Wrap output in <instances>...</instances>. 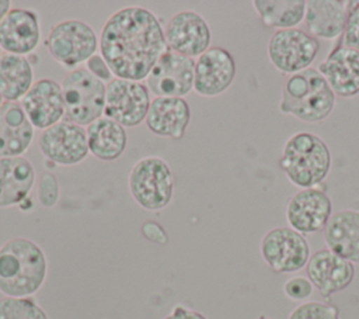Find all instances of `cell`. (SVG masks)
I'll return each instance as SVG.
<instances>
[{
  "label": "cell",
  "mask_w": 359,
  "mask_h": 319,
  "mask_svg": "<svg viewBox=\"0 0 359 319\" xmlns=\"http://www.w3.org/2000/svg\"><path fill=\"white\" fill-rule=\"evenodd\" d=\"M252 6L264 25L276 31L297 28L304 20L306 0H254Z\"/></svg>",
  "instance_id": "cell-27"
},
{
  "label": "cell",
  "mask_w": 359,
  "mask_h": 319,
  "mask_svg": "<svg viewBox=\"0 0 359 319\" xmlns=\"http://www.w3.org/2000/svg\"><path fill=\"white\" fill-rule=\"evenodd\" d=\"M324 240L335 254L359 263V211L341 209L332 214L324 228Z\"/></svg>",
  "instance_id": "cell-24"
},
{
  "label": "cell",
  "mask_w": 359,
  "mask_h": 319,
  "mask_svg": "<svg viewBox=\"0 0 359 319\" xmlns=\"http://www.w3.org/2000/svg\"><path fill=\"white\" fill-rule=\"evenodd\" d=\"M0 319H49L42 306L32 298L4 297L0 299Z\"/></svg>",
  "instance_id": "cell-28"
},
{
  "label": "cell",
  "mask_w": 359,
  "mask_h": 319,
  "mask_svg": "<svg viewBox=\"0 0 359 319\" xmlns=\"http://www.w3.org/2000/svg\"><path fill=\"white\" fill-rule=\"evenodd\" d=\"M163 319H208V318L203 313H201L199 311H195V309H191L188 306L178 304Z\"/></svg>",
  "instance_id": "cell-35"
},
{
  "label": "cell",
  "mask_w": 359,
  "mask_h": 319,
  "mask_svg": "<svg viewBox=\"0 0 359 319\" xmlns=\"http://www.w3.org/2000/svg\"><path fill=\"white\" fill-rule=\"evenodd\" d=\"M100 53L114 77L143 82L168 51L158 17L146 7L116 10L101 28Z\"/></svg>",
  "instance_id": "cell-1"
},
{
  "label": "cell",
  "mask_w": 359,
  "mask_h": 319,
  "mask_svg": "<svg viewBox=\"0 0 359 319\" xmlns=\"http://www.w3.org/2000/svg\"><path fill=\"white\" fill-rule=\"evenodd\" d=\"M86 134L90 153L102 162L116 160L123 155L128 145L125 126L107 117H101L86 126Z\"/></svg>",
  "instance_id": "cell-25"
},
{
  "label": "cell",
  "mask_w": 359,
  "mask_h": 319,
  "mask_svg": "<svg viewBox=\"0 0 359 319\" xmlns=\"http://www.w3.org/2000/svg\"><path fill=\"white\" fill-rule=\"evenodd\" d=\"M34 84L29 58L13 53L0 56V94L4 101H20Z\"/></svg>",
  "instance_id": "cell-26"
},
{
  "label": "cell",
  "mask_w": 359,
  "mask_h": 319,
  "mask_svg": "<svg viewBox=\"0 0 359 319\" xmlns=\"http://www.w3.org/2000/svg\"><path fill=\"white\" fill-rule=\"evenodd\" d=\"M195 59L167 51L153 66L144 83L156 97L184 98L194 90Z\"/></svg>",
  "instance_id": "cell-12"
},
{
  "label": "cell",
  "mask_w": 359,
  "mask_h": 319,
  "mask_svg": "<svg viewBox=\"0 0 359 319\" xmlns=\"http://www.w3.org/2000/svg\"><path fill=\"white\" fill-rule=\"evenodd\" d=\"M38 146L48 162L60 166L79 164L90 153L86 128L65 118L41 132Z\"/></svg>",
  "instance_id": "cell-11"
},
{
  "label": "cell",
  "mask_w": 359,
  "mask_h": 319,
  "mask_svg": "<svg viewBox=\"0 0 359 319\" xmlns=\"http://www.w3.org/2000/svg\"><path fill=\"white\" fill-rule=\"evenodd\" d=\"M279 167L286 178L300 190L317 187L331 169L330 148L316 134L296 132L283 145Z\"/></svg>",
  "instance_id": "cell-4"
},
{
  "label": "cell",
  "mask_w": 359,
  "mask_h": 319,
  "mask_svg": "<svg viewBox=\"0 0 359 319\" xmlns=\"http://www.w3.org/2000/svg\"><path fill=\"white\" fill-rule=\"evenodd\" d=\"M287 319H339V311L328 302L306 301L297 305Z\"/></svg>",
  "instance_id": "cell-29"
},
{
  "label": "cell",
  "mask_w": 359,
  "mask_h": 319,
  "mask_svg": "<svg viewBox=\"0 0 359 319\" xmlns=\"http://www.w3.org/2000/svg\"><path fill=\"white\" fill-rule=\"evenodd\" d=\"M140 230H142V235L144 236V239H147L151 243L167 245V242H168V235H167L165 229L154 221L143 222L140 226Z\"/></svg>",
  "instance_id": "cell-34"
},
{
  "label": "cell",
  "mask_w": 359,
  "mask_h": 319,
  "mask_svg": "<svg viewBox=\"0 0 359 319\" xmlns=\"http://www.w3.org/2000/svg\"><path fill=\"white\" fill-rule=\"evenodd\" d=\"M317 70L335 97L352 98L359 94V52L345 46L341 39L318 65Z\"/></svg>",
  "instance_id": "cell-18"
},
{
  "label": "cell",
  "mask_w": 359,
  "mask_h": 319,
  "mask_svg": "<svg viewBox=\"0 0 359 319\" xmlns=\"http://www.w3.org/2000/svg\"><path fill=\"white\" fill-rule=\"evenodd\" d=\"M259 252L273 273H296L310 259V246L304 235L289 226L268 230L259 243Z\"/></svg>",
  "instance_id": "cell-10"
},
{
  "label": "cell",
  "mask_w": 359,
  "mask_h": 319,
  "mask_svg": "<svg viewBox=\"0 0 359 319\" xmlns=\"http://www.w3.org/2000/svg\"><path fill=\"white\" fill-rule=\"evenodd\" d=\"M10 10H11V1L10 0H0V22Z\"/></svg>",
  "instance_id": "cell-36"
},
{
  "label": "cell",
  "mask_w": 359,
  "mask_h": 319,
  "mask_svg": "<svg viewBox=\"0 0 359 319\" xmlns=\"http://www.w3.org/2000/svg\"><path fill=\"white\" fill-rule=\"evenodd\" d=\"M20 104L29 122L36 129H46L65 118L62 84L53 79L34 82Z\"/></svg>",
  "instance_id": "cell-16"
},
{
  "label": "cell",
  "mask_w": 359,
  "mask_h": 319,
  "mask_svg": "<svg viewBox=\"0 0 359 319\" xmlns=\"http://www.w3.org/2000/svg\"><path fill=\"white\" fill-rule=\"evenodd\" d=\"M164 37L170 51L194 59L210 48L212 32L199 13L182 10L168 20Z\"/></svg>",
  "instance_id": "cell-14"
},
{
  "label": "cell",
  "mask_w": 359,
  "mask_h": 319,
  "mask_svg": "<svg viewBox=\"0 0 359 319\" xmlns=\"http://www.w3.org/2000/svg\"><path fill=\"white\" fill-rule=\"evenodd\" d=\"M286 221L289 228L302 235L324 230L332 215V202L324 188H302L286 204Z\"/></svg>",
  "instance_id": "cell-13"
},
{
  "label": "cell",
  "mask_w": 359,
  "mask_h": 319,
  "mask_svg": "<svg viewBox=\"0 0 359 319\" xmlns=\"http://www.w3.org/2000/svg\"><path fill=\"white\" fill-rule=\"evenodd\" d=\"M191 121V108L185 98L154 97L144 119L149 131L161 138L181 141Z\"/></svg>",
  "instance_id": "cell-20"
},
{
  "label": "cell",
  "mask_w": 359,
  "mask_h": 319,
  "mask_svg": "<svg viewBox=\"0 0 359 319\" xmlns=\"http://www.w3.org/2000/svg\"><path fill=\"white\" fill-rule=\"evenodd\" d=\"M128 187L137 205L146 211H161L172 200L175 180L167 160L144 156L132 166Z\"/></svg>",
  "instance_id": "cell-5"
},
{
  "label": "cell",
  "mask_w": 359,
  "mask_h": 319,
  "mask_svg": "<svg viewBox=\"0 0 359 319\" xmlns=\"http://www.w3.org/2000/svg\"><path fill=\"white\" fill-rule=\"evenodd\" d=\"M48 274L42 247L28 237H13L0 246V292L24 298L36 294Z\"/></svg>",
  "instance_id": "cell-2"
},
{
  "label": "cell",
  "mask_w": 359,
  "mask_h": 319,
  "mask_svg": "<svg viewBox=\"0 0 359 319\" xmlns=\"http://www.w3.org/2000/svg\"><path fill=\"white\" fill-rule=\"evenodd\" d=\"M150 103L146 83L114 77L105 87L104 117L132 128L146 119Z\"/></svg>",
  "instance_id": "cell-9"
},
{
  "label": "cell",
  "mask_w": 359,
  "mask_h": 319,
  "mask_svg": "<svg viewBox=\"0 0 359 319\" xmlns=\"http://www.w3.org/2000/svg\"><path fill=\"white\" fill-rule=\"evenodd\" d=\"M98 45L100 39L93 27L80 20L55 24L45 39V46L53 60L72 70L95 55Z\"/></svg>",
  "instance_id": "cell-7"
},
{
  "label": "cell",
  "mask_w": 359,
  "mask_h": 319,
  "mask_svg": "<svg viewBox=\"0 0 359 319\" xmlns=\"http://www.w3.org/2000/svg\"><path fill=\"white\" fill-rule=\"evenodd\" d=\"M107 84L95 79L86 67L70 70L62 82L65 119L88 126L104 117Z\"/></svg>",
  "instance_id": "cell-6"
},
{
  "label": "cell",
  "mask_w": 359,
  "mask_h": 319,
  "mask_svg": "<svg viewBox=\"0 0 359 319\" xmlns=\"http://www.w3.org/2000/svg\"><path fill=\"white\" fill-rule=\"evenodd\" d=\"M34 136L35 128L20 101H4L0 107V157L22 156Z\"/></svg>",
  "instance_id": "cell-21"
},
{
  "label": "cell",
  "mask_w": 359,
  "mask_h": 319,
  "mask_svg": "<svg viewBox=\"0 0 359 319\" xmlns=\"http://www.w3.org/2000/svg\"><path fill=\"white\" fill-rule=\"evenodd\" d=\"M255 319H275V318H271V316H266V315H259V316L255 318Z\"/></svg>",
  "instance_id": "cell-37"
},
{
  "label": "cell",
  "mask_w": 359,
  "mask_h": 319,
  "mask_svg": "<svg viewBox=\"0 0 359 319\" xmlns=\"http://www.w3.org/2000/svg\"><path fill=\"white\" fill-rule=\"evenodd\" d=\"M41 39L39 17L24 7L11 8L0 22V48L6 53L29 55Z\"/></svg>",
  "instance_id": "cell-19"
},
{
  "label": "cell",
  "mask_w": 359,
  "mask_h": 319,
  "mask_svg": "<svg viewBox=\"0 0 359 319\" xmlns=\"http://www.w3.org/2000/svg\"><path fill=\"white\" fill-rule=\"evenodd\" d=\"M3 103H4V100H3V97H1V94H0V107H1Z\"/></svg>",
  "instance_id": "cell-38"
},
{
  "label": "cell",
  "mask_w": 359,
  "mask_h": 319,
  "mask_svg": "<svg viewBox=\"0 0 359 319\" xmlns=\"http://www.w3.org/2000/svg\"><path fill=\"white\" fill-rule=\"evenodd\" d=\"M236 79V60L222 46H210L195 60L194 90L202 97L223 94Z\"/></svg>",
  "instance_id": "cell-15"
},
{
  "label": "cell",
  "mask_w": 359,
  "mask_h": 319,
  "mask_svg": "<svg viewBox=\"0 0 359 319\" xmlns=\"http://www.w3.org/2000/svg\"><path fill=\"white\" fill-rule=\"evenodd\" d=\"M59 181L53 173L45 171L39 178L38 200L43 208H53L59 200Z\"/></svg>",
  "instance_id": "cell-31"
},
{
  "label": "cell",
  "mask_w": 359,
  "mask_h": 319,
  "mask_svg": "<svg viewBox=\"0 0 359 319\" xmlns=\"http://www.w3.org/2000/svg\"><path fill=\"white\" fill-rule=\"evenodd\" d=\"M349 14L345 0H307L304 24L317 39H337L344 34Z\"/></svg>",
  "instance_id": "cell-22"
},
{
  "label": "cell",
  "mask_w": 359,
  "mask_h": 319,
  "mask_svg": "<svg viewBox=\"0 0 359 319\" xmlns=\"http://www.w3.org/2000/svg\"><path fill=\"white\" fill-rule=\"evenodd\" d=\"M35 169L24 156L0 157V208L20 205L29 198Z\"/></svg>",
  "instance_id": "cell-23"
},
{
  "label": "cell",
  "mask_w": 359,
  "mask_h": 319,
  "mask_svg": "<svg viewBox=\"0 0 359 319\" xmlns=\"http://www.w3.org/2000/svg\"><path fill=\"white\" fill-rule=\"evenodd\" d=\"M320 51V42L300 28L278 30L268 42V58L283 74H294L310 67Z\"/></svg>",
  "instance_id": "cell-8"
},
{
  "label": "cell",
  "mask_w": 359,
  "mask_h": 319,
  "mask_svg": "<svg viewBox=\"0 0 359 319\" xmlns=\"http://www.w3.org/2000/svg\"><path fill=\"white\" fill-rule=\"evenodd\" d=\"M283 294L287 299L290 301H297V302H306L313 294L314 285L307 277L303 275H293L287 278L283 282Z\"/></svg>",
  "instance_id": "cell-30"
},
{
  "label": "cell",
  "mask_w": 359,
  "mask_h": 319,
  "mask_svg": "<svg viewBox=\"0 0 359 319\" xmlns=\"http://www.w3.org/2000/svg\"><path fill=\"white\" fill-rule=\"evenodd\" d=\"M335 104V94L321 73L309 67L290 74L282 89L279 111L307 124L327 119Z\"/></svg>",
  "instance_id": "cell-3"
},
{
  "label": "cell",
  "mask_w": 359,
  "mask_h": 319,
  "mask_svg": "<svg viewBox=\"0 0 359 319\" xmlns=\"http://www.w3.org/2000/svg\"><path fill=\"white\" fill-rule=\"evenodd\" d=\"M306 273L314 288L324 298H330L332 294L341 292L351 285L355 277V267L353 263L330 249H320L310 256Z\"/></svg>",
  "instance_id": "cell-17"
},
{
  "label": "cell",
  "mask_w": 359,
  "mask_h": 319,
  "mask_svg": "<svg viewBox=\"0 0 359 319\" xmlns=\"http://www.w3.org/2000/svg\"><path fill=\"white\" fill-rule=\"evenodd\" d=\"M339 39L345 46L359 52V1H349L348 21Z\"/></svg>",
  "instance_id": "cell-32"
},
{
  "label": "cell",
  "mask_w": 359,
  "mask_h": 319,
  "mask_svg": "<svg viewBox=\"0 0 359 319\" xmlns=\"http://www.w3.org/2000/svg\"><path fill=\"white\" fill-rule=\"evenodd\" d=\"M86 69L98 80L102 83H109L114 79V73L111 72L109 66L107 65L105 59L101 56V53L93 55L87 62H86Z\"/></svg>",
  "instance_id": "cell-33"
},
{
  "label": "cell",
  "mask_w": 359,
  "mask_h": 319,
  "mask_svg": "<svg viewBox=\"0 0 359 319\" xmlns=\"http://www.w3.org/2000/svg\"><path fill=\"white\" fill-rule=\"evenodd\" d=\"M1 53H3V52H1V48H0V56H1Z\"/></svg>",
  "instance_id": "cell-39"
}]
</instances>
